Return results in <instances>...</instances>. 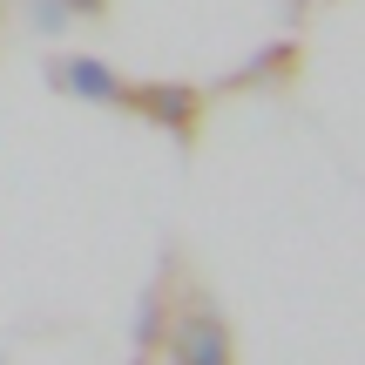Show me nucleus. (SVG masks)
<instances>
[{"label":"nucleus","instance_id":"f257e3e1","mask_svg":"<svg viewBox=\"0 0 365 365\" xmlns=\"http://www.w3.org/2000/svg\"><path fill=\"white\" fill-rule=\"evenodd\" d=\"M176 365H230V339L210 312H182L176 325Z\"/></svg>","mask_w":365,"mask_h":365},{"label":"nucleus","instance_id":"f03ea898","mask_svg":"<svg viewBox=\"0 0 365 365\" xmlns=\"http://www.w3.org/2000/svg\"><path fill=\"white\" fill-rule=\"evenodd\" d=\"M122 102L129 108H143L149 122H163V129H176V135H190V122H196V95L190 88H176V81H163V88H122Z\"/></svg>","mask_w":365,"mask_h":365},{"label":"nucleus","instance_id":"7ed1b4c3","mask_svg":"<svg viewBox=\"0 0 365 365\" xmlns=\"http://www.w3.org/2000/svg\"><path fill=\"white\" fill-rule=\"evenodd\" d=\"M61 88L88 95V102H122V81L108 75L102 61H61Z\"/></svg>","mask_w":365,"mask_h":365},{"label":"nucleus","instance_id":"20e7f679","mask_svg":"<svg viewBox=\"0 0 365 365\" xmlns=\"http://www.w3.org/2000/svg\"><path fill=\"white\" fill-rule=\"evenodd\" d=\"M68 7H81V14H102V0H68Z\"/></svg>","mask_w":365,"mask_h":365}]
</instances>
